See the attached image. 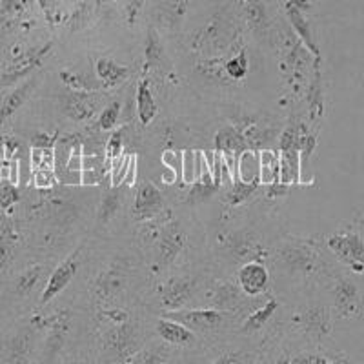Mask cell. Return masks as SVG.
Instances as JSON below:
<instances>
[{
	"label": "cell",
	"mask_w": 364,
	"mask_h": 364,
	"mask_svg": "<svg viewBox=\"0 0 364 364\" xmlns=\"http://www.w3.org/2000/svg\"><path fill=\"white\" fill-rule=\"evenodd\" d=\"M91 15H93V8L90 6V2L82 0V2H79V4L73 8V11H71L68 26H70L71 31H80V29H84L90 24Z\"/></svg>",
	"instance_id": "31"
},
{
	"label": "cell",
	"mask_w": 364,
	"mask_h": 364,
	"mask_svg": "<svg viewBox=\"0 0 364 364\" xmlns=\"http://www.w3.org/2000/svg\"><path fill=\"white\" fill-rule=\"evenodd\" d=\"M51 181H53L51 170H37V173H35V184H37V188H50Z\"/></svg>",
	"instance_id": "50"
},
{
	"label": "cell",
	"mask_w": 364,
	"mask_h": 364,
	"mask_svg": "<svg viewBox=\"0 0 364 364\" xmlns=\"http://www.w3.org/2000/svg\"><path fill=\"white\" fill-rule=\"evenodd\" d=\"M200 168H203V154L195 155V151H184L182 155V178L188 184H193L200 177Z\"/></svg>",
	"instance_id": "29"
},
{
	"label": "cell",
	"mask_w": 364,
	"mask_h": 364,
	"mask_svg": "<svg viewBox=\"0 0 364 364\" xmlns=\"http://www.w3.org/2000/svg\"><path fill=\"white\" fill-rule=\"evenodd\" d=\"M37 4L41 6L42 13H44L46 21L50 24H55L57 21V9H58V0H37Z\"/></svg>",
	"instance_id": "45"
},
{
	"label": "cell",
	"mask_w": 364,
	"mask_h": 364,
	"mask_svg": "<svg viewBox=\"0 0 364 364\" xmlns=\"http://www.w3.org/2000/svg\"><path fill=\"white\" fill-rule=\"evenodd\" d=\"M136 182V157L132 155L129 159V166H128V171H126V177H124V184L126 186H133Z\"/></svg>",
	"instance_id": "51"
},
{
	"label": "cell",
	"mask_w": 364,
	"mask_h": 364,
	"mask_svg": "<svg viewBox=\"0 0 364 364\" xmlns=\"http://www.w3.org/2000/svg\"><path fill=\"white\" fill-rule=\"evenodd\" d=\"M157 331L159 336L170 344H190L195 341V333L186 326L182 324L181 321H175V318H159L157 321Z\"/></svg>",
	"instance_id": "13"
},
{
	"label": "cell",
	"mask_w": 364,
	"mask_h": 364,
	"mask_svg": "<svg viewBox=\"0 0 364 364\" xmlns=\"http://www.w3.org/2000/svg\"><path fill=\"white\" fill-rule=\"evenodd\" d=\"M175 2H177V13H178V15H182V13L186 11L188 0H175Z\"/></svg>",
	"instance_id": "54"
},
{
	"label": "cell",
	"mask_w": 364,
	"mask_h": 364,
	"mask_svg": "<svg viewBox=\"0 0 364 364\" xmlns=\"http://www.w3.org/2000/svg\"><path fill=\"white\" fill-rule=\"evenodd\" d=\"M122 144H124V142H122V129H117V132H113L112 136H109L108 148H106L109 162H112L113 159L119 157V155H122Z\"/></svg>",
	"instance_id": "41"
},
{
	"label": "cell",
	"mask_w": 364,
	"mask_h": 364,
	"mask_svg": "<svg viewBox=\"0 0 364 364\" xmlns=\"http://www.w3.org/2000/svg\"><path fill=\"white\" fill-rule=\"evenodd\" d=\"M330 252L355 273H364V239L355 230L337 232L326 239Z\"/></svg>",
	"instance_id": "1"
},
{
	"label": "cell",
	"mask_w": 364,
	"mask_h": 364,
	"mask_svg": "<svg viewBox=\"0 0 364 364\" xmlns=\"http://www.w3.org/2000/svg\"><path fill=\"white\" fill-rule=\"evenodd\" d=\"M261 177V155L245 149L239 155V178L245 182H259Z\"/></svg>",
	"instance_id": "21"
},
{
	"label": "cell",
	"mask_w": 364,
	"mask_h": 364,
	"mask_svg": "<svg viewBox=\"0 0 364 364\" xmlns=\"http://www.w3.org/2000/svg\"><path fill=\"white\" fill-rule=\"evenodd\" d=\"M64 113L77 122L90 120L95 115V102L91 99L90 91H73L66 97Z\"/></svg>",
	"instance_id": "12"
},
{
	"label": "cell",
	"mask_w": 364,
	"mask_h": 364,
	"mask_svg": "<svg viewBox=\"0 0 364 364\" xmlns=\"http://www.w3.org/2000/svg\"><path fill=\"white\" fill-rule=\"evenodd\" d=\"M261 184H272V182L281 181V161H279V155L264 149L261 151Z\"/></svg>",
	"instance_id": "27"
},
{
	"label": "cell",
	"mask_w": 364,
	"mask_h": 364,
	"mask_svg": "<svg viewBox=\"0 0 364 364\" xmlns=\"http://www.w3.org/2000/svg\"><path fill=\"white\" fill-rule=\"evenodd\" d=\"M108 344L115 350V352H119L120 355H122V353L128 355L129 348L133 346L132 326H128L126 323L113 324V330L109 331V336H108Z\"/></svg>",
	"instance_id": "26"
},
{
	"label": "cell",
	"mask_w": 364,
	"mask_h": 364,
	"mask_svg": "<svg viewBox=\"0 0 364 364\" xmlns=\"http://www.w3.org/2000/svg\"><path fill=\"white\" fill-rule=\"evenodd\" d=\"M35 87V80H26L22 86H18L17 90H13L8 97H6L2 102H0V126L4 124L6 120L21 108L22 104L26 102V99L29 97L31 90Z\"/></svg>",
	"instance_id": "18"
},
{
	"label": "cell",
	"mask_w": 364,
	"mask_h": 364,
	"mask_svg": "<svg viewBox=\"0 0 364 364\" xmlns=\"http://www.w3.org/2000/svg\"><path fill=\"white\" fill-rule=\"evenodd\" d=\"M129 159H132V155H128V157L119 155V157L113 159V161L109 162V178H112L113 188H119L120 184H124V177H126V171H128Z\"/></svg>",
	"instance_id": "34"
},
{
	"label": "cell",
	"mask_w": 364,
	"mask_h": 364,
	"mask_svg": "<svg viewBox=\"0 0 364 364\" xmlns=\"http://www.w3.org/2000/svg\"><path fill=\"white\" fill-rule=\"evenodd\" d=\"M240 6L245 18L255 31H264L268 28V11L261 0H240Z\"/></svg>",
	"instance_id": "22"
},
{
	"label": "cell",
	"mask_w": 364,
	"mask_h": 364,
	"mask_svg": "<svg viewBox=\"0 0 364 364\" xmlns=\"http://www.w3.org/2000/svg\"><path fill=\"white\" fill-rule=\"evenodd\" d=\"M195 290V281L190 277H175L171 281H168L162 288V304L168 310H181L190 297L193 295Z\"/></svg>",
	"instance_id": "9"
},
{
	"label": "cell",
	"mask_w": 364,
	"mask_h": 364,
	"mask_svg": "<svg viewBox=\"0 0 364 364\" xmlns=\"http://www.w3.org/2000/svg\"><path fill=\"white\" fill-rule=\"evenodd\" d=\"M9 262H11V245L0 240V272L8 268Z\"/></svg>",
	"instance_id": "49"
},
{
	"label": "cell",
	"mask_w": 364,
	"mask_h": 364,
	"mask_svg": "<svg viewBox=\"0 0 364 364\" xmlns=\"http://www.w3.org/2000/svg\"><path fill=\"white\" fill-rule=\"evenodd\" d=\"M215 149L223 154L240 155L245 149H248V141L235 128H223L215 135Z\"/></svg>",
	"instance_id": "19"
},
{
	"label": "cell",
	"mask_w": 364,
	"mask_h": 364,
	"mask_svg": "<svg viewBox=\"0 0 364 364\" xmlns=\"http://www.w3.org/2000/svg\"><path fill=\"white\" fill-rule=\"evenodd\" d=\"M223 68L232 80H242L248 73V57H246L245 51H240L239 55L226 60Z\"/></svg>",
	"instance_id": "33"
},
{
	"label": "cell",
	"mask_w": 364,
	"mask_h": 364,
	"mask_svg": "<svg viewBox=\"0 0 364 364\" xmlns=\"http://www.w3.org/2000/svg\"><path fill=\"white\" fill-rule=\"evenodd\" d=\"M95 70H97V77H99V80L106 87L119 86V84H122L126 79H128V75H129L128 68L120 66V64H117L115 60L106 57L97 60Z\"/></svg>",
	"instance_id": "15"
},
{
	"label": "cell",
	"mask_w": 364,
	"mask_h": 364,
	"mask_svg": "<svg viewBox=\"0 0 364 364\" xmlns=\"http://www.w3.org/2000/svg\"><path fill=\"white\" fill-rule=\"evenodd\" d=\"M31 0H2L0 2V13L4 17H17L29 8Z\"/></svg>",
	"instance_id": "39"
},
{
	"label": "cell",
	"mask_w": 364,
	"mask_h": 364,
	"mask_svg": "<svg viewBox=\"0 0 364 364\" xmlns=\"http://www.w3.org/2000/svg\"><path fill=\"white\" fill-rule=\"evenodd\" d=\"M60 79L64 84L71 87L73 91H95V84H91L90 80H86L82 75H79L77 71H60Z\"/></svg>",
	"instance_id": "37"
},
{
	"label": "cell",
	"mask_w": 364,
	"mask_h": 364,
	"mask_svg": "<svg viewBox=\"0 0 364 364\" xmlns=\"http://www.w3.org/2000/svg\"><path fill=\"white\" fill-rule=\"evenodd\" d=\"M48 328H50V337H48V344H46V355L53 357L63 348L64 337H66L68 328H70L68 311H58L53 318L48 321Z\"/></svg>",
	"instance_id": "14"
},
{
	"label": "cell",
	"mask_w": 364,
	"mask_h": 364,
	"mask_svg": "<svg viewBox=\"0 0 364 364\" xmlns=\"http://www.w3.org/2000/svg\"><path fill=\"white\" fill-rule=\"evenodd\" d=\"M124 288V277L117 269H106V272L97 279V294L102 299H109L122 291Z\"/></svg>",
	"instance_id": "23"
},
{
	"label": "cell",
	"mask_w": 364,
	"mask_h": 364,
	"mask_svg": "<svg viewBox=\"0 0 364 364\" xmlns=\"http://www.w3.org/2000/svg\"><path fill=\"white\" fill-rule=\"evenodd\" d=\"M144 70L148 71L149 68L155 66L162 58V46L161 41H159V35L155 33L154 29H149L148 31V38H146V46H144Z\"/></svg>",
	"instance_id": "32"
},
{
	"label": "cell",
	"mask_w": 364,
	"mask_h": 364,
	"mask_svg": "<svg viewBox=\"0 0 364 364\" xmlns=\"http://www.w3.org/2000/svg\"><path fill=\"white\" fill-rule=\"evenodd\" d=\"M41 273H42L41 266H31V268L26 269L17 281V294L26 295L33 290L35 284H37L38 279H41Z\"/></svg>",
	"instance_id": "36"
},
{
	"label": "cell",
	"mask_w": 364,
	"mask_h": 364,
	"mask_svg": "<svg viewBox=\"0 0 364 364\" xmlns=\"http://www.w3.org/2000/svg\"><path fill=\"white\" fill-rule=\"evenodd\" d=\"M237 299V291L233 290L232 286L226 284V286H220L219 291H217V299L213 302H215L217 306H230V302H233Z\"/></svg>",
	"instance_id": "44"
},
{
	"label": "cell",
	"mask_w": 364,
	"mask_h": 364,
	"mask_svg": "<svg viewBox=\"0 0 364 364\" xmlns=\"http://www.w3.org/2000/svg\"><path fill=\"white\" fill-rule=\"evenodd\" d=\"M294 364H330L331 359L321 353H301L295 359H291Z\"/></svg>",
	"instance_id": "47"
},
{
	"label": "cell",
	"mask_w": 364,
	"mask_h": 364,
	"mask_svg": "<svg viewBox=\"0 0 364 364\" xmlns=\"http://www.w3.org/2000/svg\"><path fill=\"white\" fill-rule=\"evenodd\" d=\"M109 2H113V0H97V4H99V6L109 4Z\"/></svg>",
	"instance_id": "55"
},
{
	"label": "cell",
	"mask_w": 364,
	"mask_h": 364,
	"mask_svg": "<svg viewBox=\"0 0 364 364\" xmlns=\"http://www.w3.org/2000/svg\"><path fill=\"white\" fill-rule=\"evenodd\" d=\"M259 182H245V181H233L230 186H228L226 195H224V203L230 204V206H240L245 204L246 200L252 197L257 191Z\"/></svg>",
	"instance_id": "24"
},
{
	"label": "cell",
	"mask_w": 364,
	"mask_h": 364,
	"mask_svg": "<svg viewBox=\"0 0 364 364\" xmlns=\"http://www.w3.org/2000/svg\"><path fill=\"white\" fill-rule=\"evenodd\" d=\"M277 308H279L277 299H269L264 306L259 308L257 311H253V314L246 318V323H245V326H242V330H245L246 333H252V331H257V330H261V328H264V324L273 317V314L277 311Z\"/></svg>",
	"instance_id": "28"
},
{
	"label": "cell",
	"mask_w": 364,
	"mask_h": 364,
	"mask_svg": "<svg viewBox=\"0 0 364 364\" xmlns=\"http://www.w3.org/2000/svg\"><path fill=\"white\" fill-rule=\"evenodd\" d=\"M321 73L318 70H315V80L314 86H311V95H310V104L311 108H317V113L321 115L323 113V95H321Z\"/></svg>",
	"instance_id": "42"
},
{
	"label": "cell",
	"mask_w": 364,
	"mask_h": 364,
	"mask_svg": "<svg viewBox=\"0 0 364 364\" xmlns=\"http://www.w3.org/2000/svg\"><path fill=\"white\" fill-rule=\"evenodd\" d=\"M239 284L246 295H261L268 290L269 275L268 269L261 264L259 261L246 262L239 272Z\"/></svg>",
	"instance_id": "8"
},
{
	"label": "cell",
	"mask_w": 364,
	"mask_h": 364,
	"mask_svg": "<svg viewBox=\"0 0 364 364\" xmlns=\"http://www.w3.org/2000/svg\"><path fill=\"white\" fill-rule=\"evenodd\" d=\"M170 317L181 321L188 328L215 330L223 323L224 315L219 310H171Z\"/></svg>",
	"instance_id": "10"
},
{
	"label": "cell",
	"mask_w": 364,
	"mask_h": 364,
	"mask_svg": "<svg viewBox=\"0 0 364 364\" xmlns=\"http://www.w3.org/2000/svg\"><path fill=\"white\" fill-rule=\"evenodd\" d=\"M162 208H164V199H162V193L159 191V188L154 186L151 182H142L139 191H136L135 206H133L136 219H154L157 213H161Z\"/></svg>",
	"instance_id": "7"
},
{
	"label": "cell",
	"mask_w": 364,
	"mask_h": 364,
	"mask_svg": "<svg viewBox=\"0 0 364 364\" xmlns=\"http://www.w3.org/2000/svg\"><path fill=\"white\" fill-rule=\"evenodd\" d=\"M51 48H53V44L48 42V44H44L42 48H38V50H28L22 55H18V57L13 58V63L6 68L2 77H0V82L6 86V84H13L26 79L31 71L41 68L42 60H44L46 55L50 53Z\"/></svg>",
	"instance_id": "2"
},
{
	"label": "cell",
	"mask_w": 364,
	"mask_h": 364,
	"mask_svg": "<svg viewBox=\"0 0 364 364\" xmlns=\"http://www.w3.org/2000/svg\"><path fill=\"white\" fill-rule=\"evenodd\" d=\"M21 239V233H18L17 226L13 224L11 219H8L6 215L0 217V240H6L8 245H15Z\"/></svg>",
	"instance_id": "38"
},
{
	"label": "cell",
	"mask_w": 364,
	"mask_h": 364,
	"mask_svg": "<svg viewBox=\"0 0 364 364\" xmlns=\"http://www.w3.org/2000/svg\"><path fill=\"white\" fill-rule=\"evenodd\" d=\"M21 200V193L13 184H4L0 188V210H11L13 204Z\"/></svg>",
	"instance_id": "40"
},
{
	"label": "cell",
	"mask_w": 364,
	"mask_h": 364,
	"mask_svg": "<svg viewBox=\"0 0 364 364\" xmlns=\"http://www.w3.org/2000/svg\"><path fill=\"white\" fill-rule=\"evenodd\" d=\"M284 8H286V17H288V21H290V24H291V28H294L295 35L301 38L302 44L306 46V50L310 51V53H314L315 58L321 57L318 46H317V42H315L314 33H311L310 22H308L306 17H304V11H301L299 8L291 6L290 2H286Z\"/></svg>",
	"instance_id": "11"
},
{
	"label": "cell",
	"mask_w": 364,
	"mask_h": 364,
	"mask_svg": "<svg viewBox=\"0 0 364 364\" xmlns=\"http://www.w3.org/2000/svg\"><path fill=\"white\" fill-rule=\"evenodd\" d=\"M120 108H122V106H120L119 100H113V102H109L108 106L102 109V113H100V117H99L100 129H104V132H109V129L115 128L117 122H119Z\"/></svg>",
	"instance_id": "35"
},
{
	"label": "cell",
	"mask_w": 364,
	"mask_h": 364,
	"mask_svg": "<svg viewBox=\"0 0 364 364\" xmlns=\"http://www.w3.org/2000/svg\"><path fill=\"white\" fill-rule=\"evenodd\" d=\"M295 324L301 328L302 333H306L310 339L323 341L330 336L331 331V315L330 310L324 306H310L294 317Z\"/></svg>",
	"instance_id": "3"
},
{
	"label": "cell",
	"mask_w": 364,
	"mask_h": 364,
	"mask_svg": "<svg viewBox=\"0 0 364 364\" xmlns=\"http://www.w3.org/2000/svg\"><path fill=\"white\" fill-rule=\"evenodd\" d=\"M291 6H295V8H299L301 11H308L310 9V0H288Z\"/></svg>",
	"instance_id": "53"
},
{
	"label": "cell",
	"mask_w": 364,
	"mask_h": 364,
	"mask_svg": "<svg viewBox=\"0 0 364 364\" xmlns=\"http://www.w3.org/2000/svg\"><path fill=\"white\" fill-rule=\"evenodd\" d=\"M29 352H31V336L28 331H22L8 343L6 360H9V363H28Z\"/></svg>",
	"instance_id": "25"
},
{
	"label": "cell",
	"mask_w": 364,
	"mask_h": 364,
	"mask_svg": "<svg viewBox=\"0 0 364 364\" xmlns=\"http://www.w3.org/2000/svg\"><path fill=\"white\" fill-rule=\"evenodd\" d=\"M228 246L232 250L237 259H257V257H264V250L259 245L255 237L248 233H235L228 239Z\"/></svg>",
	"instance_id": "17"
},
{
	"label": "cell",
	"mask_w": 364,
	"mask_h": 364,
	"mask_svg": "<svg viewBox=\"0 0 364 364\" xmlns=\"http://www.w3.org/2000/svg\"><path fill=\"white\" fill-rule=\"evenodd\" d=\"M100 315H102L104 318H108L112 324H122L128 321V314L122 310H106V311H102Z\"/></svg>",
	"instance_id": "48"
},
{
	"label": "cell",
	"mask_w": 364,
	"mask_h": 364,
	"mask_svg": "<svg viewBox=\"0 0 364 364\" xmlns=\"http://www.w3.org/2000/svg\"><path fill=\"white\" fill-rule=\"evenodd\" d=\"M58 133H48V132H38L33 136V148H53V144L57 142Z\"/></svg>",
	"instance_id": "46"
},
{
	"label": "cell",
	"mask_w": 364,
	"mask_h": 364,
	"mask_svg": "<svg viewBox=\"0 0 364 364\" xmlns=\"http://www.w3.org/2000/svg\"><path fill=\"white\" fill-rule=\"evenodd\" d=\"M136 115L142 126H148L157 115V102H155L148 79H142L136 87Z\"/></svg>",
	"instance_id": "16"
},
{
	"label": "cell",
	"mask_w": 364,
	"mask_h": 364,
	"mask_svg": "<svg viewBox=\"0 0 364 364\" xmlns=\"http://www.w3.org/2000/svg\"><path fill=\"white\" fill-rule=\"evenodd\" d=\"M79 255H80V248H77L70 257H68V259H64V261L55 268V272L51 273L50 281H48V284H46L44 291H42V299H41L42 304H48L51 299L57 297V295L60 294L64 288H68V284L73 281L75 273H77V269H79L80 266Z\"/></svg>",
	"instance_id": "5"
},
{
	"label": "cell",
	"mask_w": 364,
	"mask_h": 364,
	"mask_svg": "<svg viewBox=\"0 0 364 364\" xmlns=\"http://www.w3.org/2000/svg\"><path fill=\"white\" fill-rule=\"evenodd\" d=\"M120 208V193L117 188L109 190L108 193L104 195L102 203L99 206V223L108 224L113 217L117 215V211Z\"/></svg>",
	"instance_id": "30"
},
{
	"label": "cell",
	"mask_w": 364,
	"mask_h": 364,
	"mask_svg": "<svg viewBox=\"0 0 364 364\" xmlns=\"http://www.w3.org/2000/svg\"><path fill=\"white\" fill-rule=\"evenodd\" d=\"M136 359H129L128 363H162V359H159V355H155V353H149V352H144V353H136Z\"/></svg>",
	"instance_id": "52"
},
{
	"label": "cell",
	"mask_w": 364,
	"mask_h": 364,
	"mask_svg": "<svg viewBox=\"0 0 364 364\" xmlns=\"http://www.w3.org/2000/svg\"><path fill=\"white\" fill-rule=\"evenodd\" d=\"M144 2L146 0H128V2H126L124 15L129 26L135 24V21L139 18V15H141L142 8H144Z\"/></svg>",
	"instance_id": "43"
},
{
	"label": "cell",
	"mask_w": 364,
	"mask_h": 364,
	"mask_svg": "<svg viewBox=\"0 0 364 364\" xmlns=\"http://www.w3.org/2000/svg\"><path fill=\"white\" fill-rule=\"evenodd\" d=\"M282 262L291 272L314 273L321 266V255L314 246L306 242H291L282 250Z\"/></svg>",
	"instance_id": "4"
},
{
	"label": "cell",
	"mask_w": 364,
	"mask_h": 364,
	"mask_svg": "<svg viewBox=\"0 0 364 364\" xmlns=\"http://www.w3.org/2000/svg\"><path fill=\"white\" fill-rule=\"evenodd\" d=\"M333 295V304L336 310L339 311L341 317L350 318L359 315L360 310V291L357 284L350 279H339L331 290Z\"/></svg>",
	"instance_id": "6"
},
{
	"label": "cell",
	"mask_w": 364,
	"mask_h": 364,
	"mask_svg": "<svg viewBox=\"0 0 364 364\" xmlns=\"http://www.w3.org/2000/svg\"><path fill=\"white\" fill-rule=\"evenodd\" d=\"M182 248H184V233L173 224L170 230H166L161 239V246H159V250H161V261L171 262L181 253Z\"/></svg>",
	"instance_id": "20"
}]
</instances>
